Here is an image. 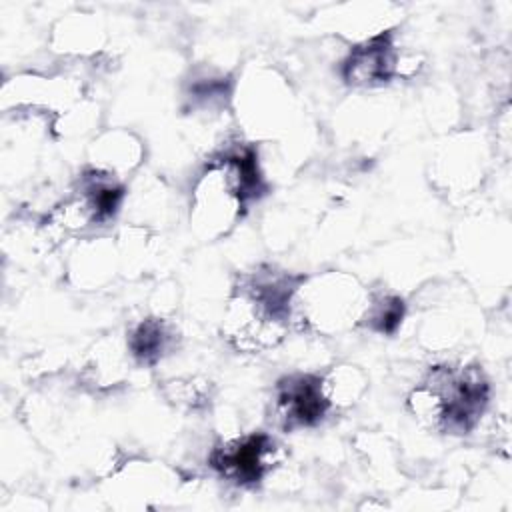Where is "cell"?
I'll return each mask as SVG.
<instances>
[{
    "mask_svg": "<svg viewBox=\"0 0 512 512\" xmlns=\"http://www.w3.org/2000/svg\"><path fill=\"white\" fill-rule=\"evenodd\" d=\"M298 280L254 270L236 282L222 316V338L238 352L260 354L276 348L292 326V292Z\"/></svg>",
    "mask_w": 512,
    "mask_h": 512,
    "instance_id": "6da1fadb",
    "label": "cell"
},
{
    "mask_svg": "<svg viewBox=\"0 0 512 512\" xmlns=\"http://www.w3.org/2000/svg\"><path fill=\"white\" fill-rule=\"evenodd\" d=\"M488 402V378L474 364L434 366L408 396L414 418L442 434H468L480 422Z\"/></svg>",
    "mask_w": 512,
    "mask_h": 512,
    "instance_id": "7a4b0ae2",
    "label": "cell"
},
{
    "mask_svg": "<svg viewBox=\"0 0 512 512\" xmlns=\"http://www.w3.org/2000/svg\"><path fill=\"white\" fill-rule=\"evenodd\" d=\"M262 178L252 152L230 154L210 164L194 184L190 226L202 240L226 236L240 220L246 202L260 190Z\"/></svg>",
    "mask_w": 512,
    "mask_h": 512,
    "instance_id": "3957f363",
    "label": "cell"
},
{
    "mask_svg": "<svg viewBox=\"0 0 512 512\" xmlns=\"http://www.w3.org/2000/svg\"><path fill=\"white\" fill-rule=\"evenodd\" d=\"M370 292L348 272L328 270L298 280L292 292V324L322 336L362 324Z\"/></svg>",
    "mask_w": 512,
    "mask_h": 512,
    "instance_id": "277c9868",
    "label": "cell"
},
{
    "mask_svg": "<svg viewBox=\"0 0 512 512\" xmlns=\"http://www.w3.org/2000/svg\"><path fill=\"white\" fill-rule=\"evenodd\" d=\"M280 462V446L266 432H248L216 444L208 456L212 470L238 486L262 482Z\"/></svg>",
    "mask_w": 512,
    "mask_h": 512,
    "instance_id": "5b68a950",
    "label": "cell"
},
{
    "mask_svg": "<svg viewBox=\"0 0 512 512\" xmlns=\"http://www.w3.org/2000/svg\"><path fill=\"white\" fill-rule=\"evenodd\" d=\"M124 200V186L116 176L92 168L80 178L78 188L52 212L58 230L76 232L110 220Z\"/></svg>",
    "mask_w": 512,
    "mask_h": 512,
    "instance_id": "8992f818",
    "label": "cell"
},
{
    "mask_svg": "<svg viewBox=\"0 0 512 512\" xmlns=\"http://www.w3.org/2000/svg\"><path fill=\"white\" fill-rule=\"evenodd\" d=\"M330 410L318 374H290L274 388V416L288 432L320 424Z\"/></svg>",
    "mask_w": 512,
    "mask_h": 512,
    "instance_id": "52a82bcc",
    "label": "cell"
},
{
    "mask_svg": "<svg viewBox=\"0 0 512 512\" xmlns=\"http://www.w3.org/2000/svg\"><path fill=\"white\" fill-rule=\"evenodd\" d=\"M400 54L392 34H378L354 46L342 64V76L352 86H380L400 74Z\"/></svg>",
    "mask_w": 512,
    "mask_h": 512,
    "instance_id": "ba28073f",
    "label": "cell"
},
{
    "mask_svg": "<svg viewBox=\"0 0 512 512\" xmlns=\"http://www.w3.org/2000/svg\"><path fill=\"white\" fill-rule=\"evenodd\" d=\"M140 156H142L140 142L124 130L102 134L100 138L94 140L90 148L92 168L116 178L136 168L140 164Z\"/></svg>",
    "mask_w": 512,
    "mask_h": 512,
    "instance_id": "9c48e42d",
    "label": "cell"
},
{
    "mask_svg": "<svg viewBox=\"0 0 512 512\" xmlns=\"http://www.w3.org/2000/svg\"><path fill=\"white\" fill-rule=\"evenodd\" d=\"M176 346V328L164 318L140 320L126 336V350L142 366L158 364Z\"/></svg>",
    "mask_w": 512,
    "mask_h": 512,
    "instance_id": "30bf717a",
    "label": "cell"
},
{
    "mask_svg": "<svg viewBox=\"0 0 512 512\" xmlns=\"http://www.w3.org/2000/svg\"><path fill=\"white\" fill-rule=\"evenodd\" d=\"M366 386L368 380L364 372L350 364L334 366L322 376V388L332 408H344L358 402L360 396L366 392Z\"/></svg>",
    "mask_w": 512,
    "mask_h": 512,
    "instance_id": "8fae6325",
    "label": "cell"
},
{
    "mask_svg": "<svg viewBox=\"0 0 512 512\" xmlns=\"http://www.w3.org/2000/svg\"><path fill=\"white\" fill-rule=\"evenodd\" d=\"M404 314H406V304L400 296H396V294L372 296L370 294V302L364 312L362 326H366L378 334H394L400 328Z\"/></svg>",
    "mask_w": 512,
    "mask_h": 512,
    "instance_id": "7c38bea8",
    "label": "cell"
},
{
    "mask_svg": "<svg viewBox=\"0 0 512 512\" xmlns=\"http://www.w3.org/2000/svg\"><path fill=\"white\" fill-rule=\"evenodd\" d=\"M210 386L206 380L196 378H174L164 382V394L170 402L186 408H200L210 400Z\"/></svg>",
    "mask_w": 512,
    "mask_h": 512,
    "instance_id": "4fadbf2b",
    "label": "cell"
}]
</instances>
